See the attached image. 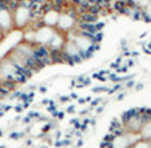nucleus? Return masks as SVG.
<instances>
[{"instance_id": "nucleus-1", "label": "nucleus", "mask_w": 151, "mask_h": 148, "mask_svg": "<svg viewBox=\"0 0 151 148\" xmlns=\"http://www.w3.org/2000/svg\"><path fill=\"white\" fill-rule=\"evenodd\" d=\"M13 25L17 29H24L31 24V11L23 7H19L15 13H12Z\"/></svg>"}, {"instance_id": "nucleus-2", "label": "nucleus", "mask_w": 151, "mask_h": 148, "mask_svg": "<svg viewBox=\"0 0 151 148\" xmlns=\"http://www.w3.org/2000/svg\"><path fill=\"white\" fill-rule=\"evenodd\" d=\"M15 29V25H13V17L12 13L5 11H0V31L4 34H8L11 31Z\"/></svg>"}, {"instance_id": "nucleus-3", "label": "nucleus", "mask_w": 151, "mask_h": 148, "mask_svg": "<svg viewBox=\"0 0 151 148\" xmlns=\"http://www.w3.org/2000/svg\"><path fill=\"white\" fill-rule=\"evenodd\" d=\"M65 44H66L65 34L57 31V32H56V33L52 36V39L49 40V42L47 44V46L49 48V49H58V50H63V48L65 46Z\"/></svg>"}, {"instance_id": "nucleus-4", "label": "nucleus", "mask_w": 151, "mask_h": 148, "mask_svg": "<svg viewBox=\"0 0 151 148\" xmlns=\"http://www.w3.org/2000/svg\"><path fill=\"white\" fill-rule=\"evenodd\" d=\"M58 17H60V13L55 12V11H50V12L45 13V15L42 16L41 20H42V23H44L45 26L56 29L57 28V24H58Z\"/></svg>"}, {"instance_id": "nucleus-5", "label": "nucleus", "mask_w": 151, "mask_h": 148, "mask_svg": "<svg viewBox=\"0 0 151 148\" xmlns=\"http://www.w3.org/2000/svg\"><path fill=\"white\" fill-rule=\"evenodd\" d=\"M98 20H99L98 16L91 15V13H89V12H85V13H82V15L78 16L77 21H81V23H88V24H96Z\"/></svg>"}, {"instance_id": "nucleus-6", "label": "nucleus", "mask_w": 151, "mask_h": 148, "mask_svg": "<svg viewBox=\"0 0 151 148\" xmlns=\"http://www.w3.org/2000/svg\"><path fill=\"white\" fill-rule=\"evenodd\" d=\"M50 60H52L53 65H63V60H61V50L58 49H50Z\"/></svg>"}, {"instance_id": "nucleus-7", "label": "nucleus", "mask_w": 151, "mask_h": 148, "mask_svg": "<svg viewBox=\"0 0 151 148\" xmlns=\"http://www.w3.org/2000/svg\"><path fill=\"white\" fill-rule=\"evenodd\" d=\"M19 7H20V1H16V0H8L7 1V11L8 12L15 13Z\"/></svg>"}, {"instance_id": "nucleus-8", "label": "nucleus", "mask_w": 151, "mask_h": 148, "mask_svg": "<svg viewBox=\"0 0 151 148\" xmlns=\"http://www.w3.org/2000/svg\"><path fill=\"white\" fill-rule=\"evenodd\" d=\"M0 85H1L3 87H4L5 90H8V91H15L16 87H17V83L13 82V81H1Z\"/></svg>"}, {"instance_id": "nucleus-9", "label": "nucleus", "mask_w": 151, "mask_h": 148, "mask_svg": "<svg viewBox=\"0 0 151 148\" xmlns=\"http://www.w3.org/2000/svg\"><path fill=\"white\" fill-rule=\"evenodd\" d=\"M121 127H123L122 122H121L118 118H113L111 122H110V126H109V132H113L115 128H121Z\"/></svg>"}, {"instance_id": "nucleus-10", "label": "nucleus", "mask_w": 151, "mask_h": 148, "mask_svg": "<svg viewBox=\"0 0 151 148\" xmlns=\"http://www.w3.org/2000/svg\"><path fill=\"white\" fill-rule=\"evenodd\" d=\"M104 37H105L104 31H101V32H97V33L94 34L93 40H91V42H93V44H101V41H102V40H104Z\"/></svg>"}, {"instance_id": "nucleus-11", "label": "nucleus", "mask_w": 151, "mask_h": 148, "mask_svg": "<svg viewBox=\"0 0 151 148\" xmlns=\"http://www.w3.org/2000/svg\"><path fill=\"white\" fill-rule=\"evenodd\" d=\"M123 83H114V86H113V87H109V91H107V94H110V95H111V94H115V93H118V91L121 90V89L123 87Z\"/></svg>"}, {"instance_id": "nucleus-12", "label": "nucleus", "mask_w": 151, "mask_h": 148, "mask_svg": "<svg viewBox=\"0 0 151 148\" xmlns=\"http://www.w3.org/2000/svg\"><path fill=\"white\" fill-rule=\"evenodd\" d=\"M133 148H151L149 140H139L133 146Z\"/></svg>"}, {"instance_id": "nucleus-13", "label": "nucleus", "mask_w": 151, "mask_h": 148, "mask_svg": "<svg viewBox=\"0 0 151 148\" xmlns=\"http://www.w3.org/2000/svg\"><path fill=\"white\" fill-rule=\"evenodd\" d=\"M107 81H111L114 83H121V75H118L117 73H110L107 75Z\"/></svg>"}, {"instance_id": "nucleus-14", "label": "nucleus", "mask_w": 151, "mask_h": 148, "mask_svg": "<svg viewBox=\"0 0 151 148\" xmlns=\"http://www.w3.org/2000/svg\"><path fill=\"white\" fill-rule=\"evenodd\" d=\"M91 93H107L109 87L107 86H97V87H91Z\"/></svg>"}, {"instance_id": "nucleus-15", "label": "nucleus", "mask_w": 151, "mask_h": 148, "mask_svg": "<svg viewBox=\"0 0 151 148\" xmlns=\"http://www.w3.org/2000/svg\"><path fill=\"white\" fill-rule=\"evenodd\" d=\"M78 54H80V57L82 58V61H86V60H89V58L93 57V54H91V53H89L88 50H80V53H78Z\"/></svg>"}, {"instance_id": "nucleus-16", "label": "nucleus", "mask_w": 151, "mask_h": 148, "mask_svg": "<svg viewBox=\"0 0 151 148\" xmlns=\"http://www.w3.org/2000/svg\"><path fill=\"white\" fill-rule=\"evenodd\" d=\"M115 139H117V138H115V136L113 135L111 132H109V134H106V135L104 136V139H102V140L106 142V143H113V142H114Z\"/></svg>"}, {"instance_id": "nucleus-17", "label": "nucleus", "mask_w": 151, "mask_h": 148, "mask_svg": "<svg viewBox=\"0 0 151 148\" xmlns=\"http://www.w3.org/2000/svg\"><path fill=\"white\" fill-rule=\"evenodd\" d=\"M27 117H29L31 119H40V117H41V114H40L39 111H28V114H27Z\"/></svg>"}, {"instance_id": "nucleus-18", "label": "nucleus", "mask_w": 151, "mask_h": 148, "mask_svg": "<svg viewBox=\"0 0 151 148\" xmlns=\"http://www.w3.org/2000/svg\"><path fill=\"white\" fill-rule=\"evenodd\" d=\"M9 139L11 140H19V139H21L20 132H19V131H12V132L9 134Z\"/></svg>"}, {"instance_id": "nucleus-19", "label": "nucleus", "mask_w": 151, "mask_h": 148, "mask_svg": "<svg viewBox=\"0 0 151 148\" xmlns=\"http://www.w3.org/2000/svg\"><path fill=\"white\" fill-rule=\"evenodd\" d=\"M119 15H125V16H131L133 15V9H131V8H129L127 5H126L125 8H123L122 11H121L119 12Z\"/></svg>"}, {"instance_id": "nucleus-20", "label": "nucleus", "mask_w": 151, "mask_h": 148, "mask_svg": "<svg viewBox=\"0 0 151 148\" xmlns=\"http://www.w3.org/2000/svg\"><path fill=\"white\" fill-rule=\"evenodd\" d=\"M106 26V23L105 21H97L96 23V29H97V32H101V31H104V28Z\"/></svg>"}, {"instance_id": "nucleus-21", "label": "nucleus", "mask_w": 151, "mask_h": 148, "mask_svg": "<svg viewBox=\"0 0 151 148\" xmlns=\"http://www.w3.org/2000/svg\"><path fill=\"white\" fill-rule=\"evenodd\" d=\"M101 102H102V98H101V97H98V98L93 99V101L90 102V107H89V110H90V109H94V107H97V106H98V103H101Z\"/></svg>"}, {"instance_id": "nucleus-22", "label": "nucleus", "mask_w": 151, "mask_h": 148, "mask_svg": "<svg viewBox=\"0 0 151 148\" xmlns=\"http://www.w3.org/2000/svg\"><path fill=\"white\" fill-rule=\"evenodd\" d=\"M52 117L57 118L58 120H63V119H64V117H65V112H64V111H60V110H58V111H56L55 114H52Z\"/></svg>"}, {"instance_id": "nucleus-23", "label": "nucleus", "mask_w": 151, "mask_h": 148, "mask_svg": "<svg viewBox=\"0 0 151 148\" xmlns=\"http://www.w3.org/2000/svg\"><path fill=\"white\" fill-rule=\"evenodd\" d=\"M47 111L50 112V114H55L56 111H58L57 104H53V106H47Z\"/></svg>"}, {"instance_id": "nucleus-24", "label": "nucleus", "mask_w": 151, "mask_h": 148, "mask_svg": "<svg viewBox=\"0 0 151 148\" xmlns=\"http://www.w3.org/2000/svg\"><path fill=\"white\" fill-rule=\"evenodd\" d=\"M127 70H129V68L126 65H122V66H119V68L117 69V71H115V73H127Z\"/></svg>"}, {"instance_id": "nucleus-25", "label": "nucleus", "mask_w": 151, "mask_h": 148, "mask_svg": "<svg viewBox=\"0 0 151 148\" xmlns=\"http://www.w3.org/2000/svg\"><path fill=\"white\" fill-rule=\"evenodd\" d=\"M58 101H60L61 103H66V102L70 101V97L69 95H61V97H58Z\"/></svg>"}, {"instance_id": "nucleus-26", "label": "nucleus", "mask_w": 151, "mask_h": 148, "mask_svg": "<svg viewBox=\"0 0 151 148\" xmlns=\"http://www.w3.org/2000/svg\"><path fill=\"white\" fill-rule=\"evenodd\" d=\"M21 94H23V91H20V90H15L13 91V94H12V97H9V99H13V98H20L21 97Z\"/></svg>"}, {"instance_id": "nucleus-27", "label": "nucleus", "mask_w": 151, "mask_h": 148, "mask_svg": "<svg viewBox=\"0 0 151 148\" xmlns=\"http://www.w3.org/2000/svg\"><path fill=\"white\" fill-rule=\"evenodd\" d=\"M13 110H15L17 114H20V112H23V103H19V104H16V106H13Z\"/></svg>"}, {"instance_id": "nucleus-28", "label": "nucleus", "mask_w": 151, "mask_h": 148, "mask_svg": "<svg viewBox=\"0 0 151 148\" xmlns=\"http://www.w3.org/2000/svg\"><path fill=\"white\" fill-rule=\"evenodd\" d=\"M53 146H55L56 148H64L63 139H60V140H55V142H53Z\"/></svg>"}, {"instance_id": "nucleus-29", "label": "nucleus", "mask_w": 151, "mask_h": 148, "mask_svg": "<svg viewBox=\"0 0 151 148\" xmlns=\"http://www.w3.org/2000/svg\"><path fill=\"white\" fill-rule=\"evenodd\" d=\"M73 57V61H74V64L77 65V64H81V62H83L82 61V58L80 57V54H74V56H72Z\"/></svg>"}, {"instance_id": "nucleus-30", "label": "nucleus", "mask_w": 151, "mask_h": 148, "mask_svg": "<svg viewBox=\"0 0 151 148\" xmlns=\"http://www.w3.org/2000/svg\"><path fill=\"white\" fill-rule=\"evenodd\" d=\"M125 85V87H127V89H131V87H134L135 86V82H134L133 79H130V81H127L126 83H123Z\"/></svg>"}, {"instance_id": "nucleus-31", "label": "nucleus", "mask_w": 151, "mask_h": 148, "mask_svg": "<svg viewBox=\"0 0 151 148\" xmlns=\"http://www.w3.org/2000/svg\"><path fill=\"white\" fill-rule=\"evenodd\" d=\"M24 144H25L27 147H32V146H33V139H32V138L25 139V142H24Z\"/></svg>"}, {"instance_id": "nucleus-32", "label": "nucleus", "mask_w": 151, "mask_h": 148, "mask_svg": "<svg viewBox=\"0 0 151 148\" xmlns=\"http://www.w3.org/2000/svg\"><path fill=\"white\" fill-rule=\"evenodd\" d=\"M19 99H20L23 103H24V102H28V93H23V94H21V97H20Z\"/></svg>"}, {"instance_id": "nucleus-33", "label": "nucleus", "mask_w": 151, "mask_h": 148, "mask_svg": "<svg viewBox=\"0 0 151 148\" xmlns=\"http://www.w3.org/2000/svg\"><path fill=\"white\" fill-rule=\"evenodd\" d=\"M78 122H81V119H80V118H73V119H70V120H69V124H70V126H76Z\"/></svg>"}, {"instance_id": "nucleus-34", "label": "nucleus", "mask_w": 151, "mask_h": 148, "mask_svg": "<svg viewBox=\"0 0 151 148\" xmlns=\"http://www.w3.org/2000/svg\"><path fill=\"white\" fill-rule=\"evenodd\" d=\"M74 104H70V106H68L66 107V112H69V114H73V112L76 111V109H74Z\"/></svg>"}, {"instance_id": "nucleus-35", "label": "nucleus", "mask_w": 151, "mask_h": 148, "mask_svg": "<svg viewBox=\"0 0 151 148\" xmlns=\"http://www.w3.org/2000/svg\"><path fill=\"white\" fill-rule=\"evenodd\" d=\"M21 122H23L24 124H29V123L32 122V119H31V118H29V117H24L23 119H21Z\"/></svg>"}, {"instance_id": "nucleus-36", "label": "nucleus", "mask_w": 151, "mask_h": 148, "mask_svg": "<svg viewBox=\"0 0 151 148\" xmlns=\"http://www.w3.org/2000/svg\"><path fill=\"white\" fill-rule=\"evenodd\" d=\"M39 91H40V93H42V94H44V93H47V91H48V86L41 85V86H40V87H39Z\"/></svg>"}, {"instance_id": "nucleus-37", "label": "nucleus", "mask_w": 151, "mask_h": 148, "mask_svg": "<svg viewBox=\"0 0 151 148\" xmlns=\"http://www.w3.org/2000/svg\"><path fill=\"white\" fill-rule=\"evenodd\" d=\"M125 95H126V91H123V93H118V95H117V101H122V99L125 98Z\"/></svg>"}, {"instance_id": "nucleus-38", "label": "nucleus", "mask_w": 151, "mask_h": 148, "mask_svg": "<svg viewBox=\"0 0 151 148\" xmlns=\"http://www.w3.org/2000/svg\"><path fill=\"white\" fill-rule=\"evenodd\" d=\"M83 86H88V85H91V78H89V77H85V81H83V83H82Z\"/></svg>"}, {"instance_id": "nucleus-39", "label": "nucleus", "mask_w": 151, "mask_h": 148, "mask_svg": "<svg viewBox=\"0 0 151 148\" xmlns=\"http://www.w3.org/2000/svg\"><path fill=\"white\" fill-rule=\"evenodd\" d=\"M122 61H123V57H122V54H121V56H118V57L115 58L114 62H115V64H118V65H121V64H122Z\"/></svg>"}, {"instance_id": "nucleus-40", "label": "nucleus", "mask_w": 151, "mask_h": 148, "mask_svg": "<svg viewBox=\"0 0 151 148\" xmlns=\"http://www.w3.org/2000/svg\"><path fill=\"white\" fill-rule=\"evenodd\" d=\"M119 66H121V65H118V64H115V62H111V64H110V68H111V69H115V70H117Z\"/></svg>"}, {"instance_id": "nucleus-41", "label": "nucleus", "mask_w": 151, "mask_h": 148, "mask_svg": "<svg viewBox=\"0 0 151 148\" xmlns=\"http://www.w3.org/2000/svg\"><path fill=\"white\" fill-rule=\"evenodd\" d=\"M69 97H70V99H78V95H77V93H70L69 94Z\"/></svg>"}, {"instance_id": "nucleus-42", "label": "nucleus", "mask_w": 151, "mask_h": 148, "mask_svg": "<svg viewBox=\"0 0 151 148\" xmlns=\"http://www.w3.org/2000/svg\"><path fill=\"white\" fill-rule=\"evenodd\" d=\"M76 85H77V81H76V78L70 79V86H69V87H76Z\"/></svg>"}, {"instance_id": "nucleus-43", "label": "nucleus", "mask_w": 151, "mask_h": 148, "mask_svg": "<svg viewBox=\"0 0 151 148\" xmlns=\"http://www.w3.org/2000/svg\"><path fill=\"white\" fill-rule=\"evenodd\" d=\"M97 114H99V112H102L104 111V104H101V106H97Z\"/></svg>"}, {"instance_id": "nucleus-44", "label": "nucleus", "mask_w": 151, "mask_h": 148, "mask_svg": "<svg viewBox=\"0 0 151 148\" xmlns=\"http://www.w3.org/2000/svg\"><path fill=\"white\" fill-rule=\"evenodd\" d=\"M96 123H97L96 118H90V126H91V127H94V126H96Z\"/></svg>"}, {"instance_id": "nucleus-45", "label": "nucleus", "mask_w": 151, "mask_h": 148, "mask_svg": "<svg viewBox=\"0 0 151 148\" xmlns=\"http://www.w3.org/2000/svg\"><path fill=\"white\" fill-rule=\"evenodd\" d=\"M126 66H127V68H133V66H134V60H129L127 61V65H126Z\"/></svg>"}, {"instance_id": "nucleus-46", "label": "nucleus", "mask_w": 151, "mask_h": 148, "mask_svg": "<svg viewBox=\"0 0 151 148\" xmlns=\"http://www.w3.org/2000/svg\"><path fill=\"white\" fill-rule=\"evenodd\" d=\"M77 102H78L80 104H85V103H86L85 98H78V99H77Z\"/></svg>"}, {"instance_id": "nucleus-47", "label": "nucleus", "mask_w": 151, "mask_h": 148, "mask_svg": "<svg viewBox=\"0 0 151 148\" xmlns=\"http://www.w3.org/2000/svg\"><path fill=\"white\" fill-rule=\"evenodd\" d=\"M76 144H77V147H82L83 146V140H82V139H78Z\"/></svg>"}, {"instance_id": "nucleus-48", "label": "nucleus", "mask_w": 151, "mask_h": 148, "mask_svg": "<svg viewBox=\"0 0 151 148\" xmlns=\"http://www.w3.org/2000/svg\"><path fill=\"white\" fill-rule=\"evenodd\" d=\"M29 106H31V103H29V102H24V103H23V109L24 110H27Z\"/></svg>"}, {"instance_id": "nucleus-49", "label": "nucleus", "mask_w": 151, "mask_h": 148, "mask_svg": "<svg viewBox=\"0 0 151 148\" xmlns=\"http://www.w3.org/2000/svg\"><path fill=\"white\" fill-rule=\"evenodd\" d=\"M36 87H37V86H36V85H29L28 90H29V91H33V90H35V89H36Z\"/></svg>"}, {"instance_id": "nucleus-50", "label": "nucleus", "mask_w": 151, "mask_h": 148, "mask_svg": "<svg viewBox=\"0 0 151 148\" xmlns=\"http://www.w3.org/2000/svg\"><path fill=\"white\" fill-rule=\"evenodd\" d=\"M85 101H86V102H89V103H90V102H91V101H93V98H91V97H90V95H86Z\"/></svg>"}, {"instance_id": "nucleus-51", "label": "nucleus", "mask_w": 151, "mask_h": 148, "mask_svg": "<svg viewBox=\"0 0 151 148\" xmlns=\"http://www.w3.org/2000/svg\"><path fill=\"white\" fill-rule=\"evenodd\" d=\"M88 111H89V110H81L80 115H86V114H88Z\"/></svg>"}, {"instance_id": "nucleus-52", "label": "nucleus", "mask_w": 151, "mask_h": 148, "mask_svg": "<svg viewBox=\"0 0 151 148\" xmlns=\"http://www.w3.org/2000/svg\"><path fill=\"white\" fill-rule=\"evenodd\" d=\"M4 37H5V34H4V33H3V32H1V31H0V42H1V41H3V39H4Z\"/></svg>"}, {"instance_id": "nucleus-53", "label": "nucleus", "mask_w": 151, "mask_h": 148, "mask_svg": "<svg viewBox=\"0 0 151 148\" xmlns=\"http://www.w3.org/2000/svg\"><path fill=\"white\" fill-rule=\"evenodd\" d=\"M76 87H77V89H83L85 86H83L82 83H77V85H76Z\"/></svg>"}, {"instance_id": "nucleus-54", "label": "nucleus", "mask_w": 151, "mask_h": 148, "mask_svg": "<svg viewBox=\"0 0 151 148\" xmlns=\"http://www.w3.org/2000/svg\"><path fill=\"white\" fill-rule=\"evenodd\" d=\"M137 86V87H135V90H141V89H142V86H143V85H142V83H138V85H135Z\"/></svg>"}, {"instance_id": "nucleus-55", "label": "nucleus", "mask_w": 151, "mask_h": 148, "mask_svg": "<svg viewBox=\"0 0 151 148\" xmlns=\"http://www.w3.org/2000/svg\"><path fill=\"white\" fill-rule=\"evenodd\" d=\"M40 148H49V144H42Z\"/></svg>"}, {"instance_id": "nucleus-56", "label": "nucleus", "mask_w": 151, "mask_h": 148, "mask_svg": "<svg viewBox=\"0 0 151 148\" xmlns=\"http://www.w3.org/2000/svg\"><path fill=\"white\" fill-rule=\"evenodd\" d=\"M3 134H4V132H3V130H1V128H0V138H1V136H3Z\"/></svg>"}, {"instance_id": "nucleus-57", "label": "nucleus", "mask_w": 151, "mask_h": 148, "mask_svg": "<svg viewBox=\"0 0 151 148\" xmlns=\"http://www.w3.org/2000/svg\"><path fill=\"white\" fill-rule=\"evenodd\" d=\"M0 148H7V146H5V144H1V146H0Z\"/></svg>"}, {"instance_id": "nucleus-58", "label": "nucleus", "mask_w": 151, "mask_h": 148, "mask_svg": "<svg viewBox=\"0 0 151 148\" xmlns=\"http://www.w3.org/2000/svg\"><path fill=\"white\" fill-rule=\"evenodd\" d=\"M3 115H4V112H3V111H0V118H1Z\"/></svg>"}, {"instance_id": "nucleus-59", "label": "nucleus", "mask_w": 151, "mask_h": 148, "mask_svg": "<svg viewBox=\"0 0 151 148\" xmlns=\"http://www.w3.org/2000/svg\"><path fill=\"white\" fill-rule=\"evenodd\" d=\"M149 48H151V42H150V44H149Z\"/></svg>"}]
</instances>
